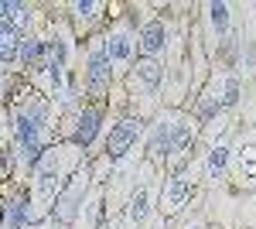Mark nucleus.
I'll return each mask as SVG.
<instances>
[{"instance_id": "obj_1", "label": "nucleus", "mask_w": 256, "mask_h": 229, "mask_svg": "<svg viewBox=\"0 0 256 229\" xmlns=\"http://www.w3.org/2000/svg\"><path fill=\"white\" fill-rule=\"evenodd\" d=\"M79 154H82L79 147L62 144V147H52L48 154L38 157V168H34V205H38V212H44L58 198V191L65 188V174L79 164Z\"/></svg>"}, {"instance_id": "obj_2", "label": "nucleus", "mask_w": 256, "mask_h": 229, "mask_svg": "<svg viewBox=\"0 0 256 229\" xmlns=\"http://www.w3.org/2000/svg\"><path fill=\"white\" fill-rule=\"evenodd\" d=\"M44 123H48V110L44 106H28V110H20L14 116V140H18L20 164H38Z\"/></svg>"}, {"instance_id": "obj_3", "label": "nucleus", "mask_w": 256, "mask_h": 229, "mask_svg": "<svg viewBox=\"0 0 256 229\" xmlns=\"http://www.w3.org/2000/svg\"><path fill=\"white\" fill-rule=\"evenodd\" d=\"M86 198H89V171L82 168V171H76L72 181L58 191V198H55V219H58L62 226H68L72 219H79Z\"/></svg>"}, {"instance_id": "obj_4", "label": "nucleus", "mask_w": 256, "mask_h": 229, "mask_svg": "<svg viewBox=\"0 0 256 229\" xmlns=\"http://www.w3.org/2000/svg\"><path fill=\"white\" fill-rule=\"evenodd\" d=\"M150 205H154V181H150V168H144L134 191H130V198H126V209H123L126 226H140L150 215Z\"/></svg>"}, {"instance_id": "obj_5", "label": "nucleus", "mask_w": 256, "mask_h": 229, "mask_svg": "<svg viewBox=\"0 0 256 229\" xmlns=\"http://www.w3.org/2000/svg\"><path fill=\"white\" fill-rule=\"evenodd\" d=\"M192 191H195V178H192L188 171L171 174V178L164 181V191H160V198H158V209L164 212V215H174V212H181L184 205H188Z\"/></svg>"}, {"instance_id": "obj_6", "label": "nucleus", "mask_w": 256, "mask_h": 229, "mask_svg": "<svg viewBox=\"0 0 256 229\" xmlns=\"http://www.w3.org/2000/svg\"><path fill=\"white\" fill-rule=\"evenodd\" d=\"M140 134H144V123L140 120H134V116L120 120L116 127L110 130V137H106V157H123V154L137 144Z\"/></svg>"}, {"instance_id": "obj_7", "label": "nucleus", "mask_w": 256, "mask_h": 229, "mask_svg": "<svg viewBox=\"0 0 256 229\" xmlns=\"http://www.w3.org/2000/svg\"><path fill=\"white\" fill-rule=\"evenodd\" d=\"M134 48H137V38H134L126 28L110 31L106 41H102V55L110 58V65H130V62H134Z\"/></svg>"}, {"instance_id": "obj_8", "label": "nucleus", "mask_w": 256, "mask_h": 229, "mask_svg": "<svg viewBox=\"0 0 256 229\" xmlns=\"http://www.w3.org/2000/svg\"><path fill=\"white\" fill-rule=\"evenodd\" d=\"M110 79H113L110 58L102 55V48H92L89 58H86V86H89L92 93H102V89L110 86Z\"/></svg>"}, {"instance_id": "obj_9", "label": "nucleus", "mask_w": 256, "mask_h": 229, "mask_svg": "<svg viewBox=\"0 0 256 229\" xmlns=\"http://www.w3.org/2000/svg\"><path fill=\"white\" fill-rule=\"evenodd\" d=\"M130 82L140 86V89H147V93H158L160 82H164V65L158 58H140L134 65V72H130Z\"/></svg>"}, {"instance_id": "obj_10", "label": "nucleus", "mask_w": 256, "mask_h": 229, "mask_svg": "<svg viewBox=\"0 0 256 229\" xmlns=\"http://www.w3.org/2000/svg\"><path fill=\"white\" fill-rule=\"evenodd\" d=\"M140 48H144L147 58H158L168 48V28H164V21H147L140 28Z\"/></svg>"}, {"instance_id": "obj_11", "label": "nucleus", "mask_w": 256, "mask_h": 229, "mask_svg": "<svg viewBox=\"0 0 256 229\" xmlns=\"http://www.w3.org/2000/svg\"><path fill=\"white\" fill-rule=\"evenodd\" d=\"M20 62H24V69H31V72H44V69H48V45L41 38L20 41Z\"/></svg>"}, {"instance_id": "obj_12", "label": "nucleus", "mask_w": 256, "mask_h": 229, "mask_svg": "<svg viewBox=\"0 0 256 229\" xmlns=\"http://www.w3.org/2000/svg\"><path fill=\"white\" fill-rule=\"evenodd\" d=\"M147 147H150V157H154V161H168V157H171V113L158 120V127H154Z\"/></svg>"}, {"instance_id": "obj_13", "label": "nucleus", "mask_w": 256, "mask_h": 229, "mask_svg": "<svg viewBox=\"0 0 256 229\" xmlns=\"http://www.w3.org/2000/svg\"><path fill=\"white\" fill-rule=\"evenodd\" d=\"M229 144L226 140H216L212 147H208V154H205V174L208 178H222L226 174V164H229Z\"/></svg>"}, {"instance_id": "obj_14", "label": "nucleus", "mask_w": 256, "mask_h": 229, "mask_svg": "<svg viewBox=\"0 0 256 229\" xmlns=\"http://www.w3.org/2000/svg\"><path fill=\"white\" fill-rule=\"evenodd\" d=\"M232 154H236V174L246 178V181H253L256 178V144L253 140H242Z\"/></svg>"}, {"instance_id": "obj_15", "label": "nucleus", "mask_w": 256, "mask_h": 229, "mask_svg": "<svg viewBox=\"0 0 256 229\" xmlns=\"http://www.w3.org/2000/svg\"><path fill=\"white\" fill-rule=\"evenodd\" d=\"M20 55V35L10 21H0V62H14Z\"/></svg>"}, {"instance_id": "obj_16", "label": "nucleus", "mask_w": 256, "mask_h": 229, "mask_svg": "<svg viewBox=\"0 0 256 229\" xmlns=\"http://www.w3.org/2000/svg\"><path fill=\"white\" fill-rule=\"evenodd\" d=\"M99 219H102V191H92V195L82 202L79 229H99Z\"/></svg>"}, {"instance_id": "obj_17", "label": "nucleus", "mask_w": 256, "mask_h": 229, "mask_svg": "<svg viewBox=\"0 0 256 229\" xmlns=\"http://www.w3.org/2000/svg\"><path fill=\"white\" fill-rule=\"evenodd\" d=\"M96 130H99V110H82L76 116V140L86 147V144H92Z\"/></svg>"}, {"instance_id": "obj_18", "label": "nucleus", "mask_w": 256, "mask_h": 229, "mask_svg": "<svg viewBox=\"0 0 256 229\" xmlns=\"http://www.w3.org/2000/svg\"><path fill=\"white\" fill-rule=\"evenodd\" d=\"M205 11H208V24H212V31L222 38V35L229 31V4H208Z\"/></svg>"}, {"instance_id": "obj_19", "label": "nucleus", "mask_w": 256, "mask_h": 229, "mask_svg": "<svg viewBox=\"0 0 256 229\" xmlns=\"http://www.w3.org/2000/svg\"><path fill=\"white\" fill-rule=\"evenodd\" d=\"M72 11H76V18L79 21H92V18H99V11H102V4L99 0H86V4H72Z\"/></svg>"}, {"instance_id": "obj_20", "label": "nucleus", "mask_w": 256, "mask_h": 229, "mask_svg": "<svg viewBox=\"0 0 256 229\" xmlns=\"http://www.w3.org/2000/svg\"><path fill=\"white\" fill-rule=\"evenodd\" d=\"M4 144H7V130L0 127V151H4Z\"/></svg>"}, {"instance_id": "obj_21", "label": "nucleus", "mask_w": 256, "mask_h": 229, "mask_svg": "<svg viewBox=\"0 0 256 229\" xmlns=\"http://www.w3.org/2000/svg\"><path fill=\"white\" fill-rule=\"evenodd\" d=\"M188 229H202V222H192V226H188Z\"/></svg>"}]
</instances>
